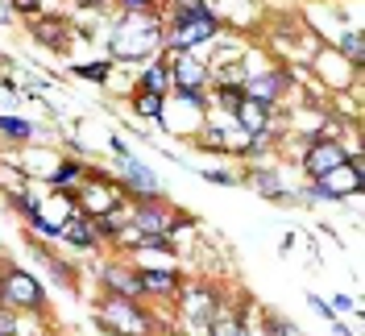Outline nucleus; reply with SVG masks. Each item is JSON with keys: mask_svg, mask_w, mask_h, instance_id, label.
I'll return each instance as SVG.
<instances>
[{"mask_svg": "<svg viewBox=\"0 0 365 336\" xmlns=\"http://www.w3.org/2000/svg\"><path fill=\"white\" fill-rule=\"evenodd\" d=\"M125 187H116V183L100 179V175H88V183L79 187V195H75V208L83 212V216H116L120 212V203H125Z\"/></svg>", "mask_w": 365, "mask_h": 336, "instance_id": "423d86ee", "label": "nucleus"}, {"mask_svg": "<svg viewBox=\"0 0 365 336\" xmlns=\"http://www.w3.org/2000/svg\"><path fill=\"white\" fill-rule=\"evenodd\" d=\"M287 332H291L287 320H270V315H266V336H287Z\"/></svg>", "mask_w": 365, "mask_h": 336, "instance_id": "a878e982", "label": "nucleus"}, {"mask_svg": "<svg viewBox=\"0 0 365 336\" xmlns=\"http://www.w3.org/2000/svg\"><path fill=\"white\" fill-rule=\"evenodd\" d=\"M162 104H166V96H154V91H137V112H141V116H162Z\"/></svg>", "mask_w": 365, "mask_h": 336, "instance_id": "4be33fe9", "label": "nucleus"}, {"mask_svg": "<svg viewBox=\"0 0 365 336\" xmlns=\"http://www.w3.org/2000/svg\"><path fill=\"white\" fill-rule=\"evenodd\" d=\"M341 54H349L353 67H365V34L361 29H353V34H344L341 38Z\"/></svg>", "mask_w": 365, "mask_h": 336, "instance_id": "dca6fc26", "label": "nucleus"}, {"mask_svg": "<svg viewBox=\"0 0 365 336\" xmlns=\"http://www.w3.org/2000/svg\"><path fill=\"white\" fill-rule=\"evenodd\" d=\"M200 175L212 183H237V175H225V170H200Z\"/></svg>", "mask_w": 365, "mask_h": 336, "instance_id": "c85d7f7f", "label": "nucleus"}, {"mask_svg": "<svg viewBox=\"0 0 365 336\" xmlns=\"http://www.w3.org/2000/svg\"><path fill=\"white\" fill-rule=\"evenodd\" d=\"M266 104H257V100H250V96H245V100H241V108L232 112V116H237V129H241V133H266V129H270V116H266Z\"/></svg>", "mask_w": 365, "mask_h": 336, "instance_id": "9b49d317", "label": "nucleus"}, {"mask_svg": "<svg viewBox=\"0 0 365 336\" xmlns=\"http://www.w3.org/2000/svg\"><path fill=\"white\" fill-rule=\"evenodd\" d=\"M79 179H88V166H83V162H63V166L50 175L54 187H67V183H79Z\"/></svg>", "mask_w": 365, "mask_h": 336, "instance_id": "6ab92c4d", "label": "nucleus"}, {"mask_svg": "<svg viewBox=\"0 0 365 336\" xmlns=\"http://www.w3.org/2000/svg\"><path fill=\"white\" fill-rule=\"evenodd\" d=\"M241 100H245V88H241V83H220V88H216V104L225 112H237Z\"/></svg>", "mask_w": 365, "mask_h": 336, "instance_id": "f3484780", "label": "nucleus"}, {"mask_svg": "<svg viewBox=\"0 0 365 336\" xmlns=\"http://www.w3.org/2000/svg\"><path fill=\"white\" fill-rule=\"evenodd\" d=\"M307 299H312V307H316L319 315H328V320H336V307H328V303H324L319 295H307Z\"/></svg>", "mask_w": 365, "mask_h": 336, "instance_id": "bb28decb", "label": "nucleus"}, {"mask_svg": "<svg viewBox=\"0 0 365 336\" xmlns=\"http://www.w3.org/2000/svg\"><path fill=\"white\" fill-rule=\"evenodd\" d=\"M96 320L104 324V332H113V336H150L154 332V320L141 312L133 299H125V295H108L100 303Z\"/></svg>", "mask_w": 365, "mask_h": 336, "instance_id": "7ed1b4c3", "label": "nucleus"}, {"mask_svg": "<svg viewBox=\"0 0 365 336\" xmlns=\"http://www.w3.org/2000/svg\"><path fill=\"white\" fill-rule=\"evenodd\" d=\"M361 187H365L361 158L349 154V162H344V166H336V170H328L324 179L312 183V187H307V195H312V200H349V195H357Z\"/></svg>", "mask_w": 365, "mask_h": 336, "instance_id": "39448f33", "label": "nucleus"}, {"mask_svg": "<svg viewBox=\"0 0 365 336\" xmlns=\"http://www.w3.org/2000/svg\"><path fill=\"white\" fill-rule=\"evenodd\" d=\"M137 91H154V96H166L170 91V63L162 58L154 67L141 71V79H137Z\"/></svg>", "mask_w": 365, "mask_h": 336, "instance_id": "2eb2a0df", "label": "nucleus"}, {"mask_svg": "<svg viewBox=\"0 0 365 336\" xmlns=\"http://www.w3.org/2000/svg\"><path fill=\"white\" fill-rule=\"evenodd\" d=\"M0 336H9V332H0Z\"/></svg>", "mask_w": 365, "mask_h": 336, "instance_id": "7c9ffc66", "label": "nucleus"}, {"mask_svg": "<svg viewBox=\"0 0 365 336\" xmlns=\"http://www.w3.org/2000/svg\"><path fill=\"white\" fill-rule=\"evenodd\" d=\"M207 336H245V320L241 315H220V320H212Z\"/></svg>", "mask_w": 365, "mask_h": 336, "instance_id": "aec40b11", "label": "nucleus"}, {"mask_svg": "<svg viewBox=\"0 0 365 336\" xmlns=\"http://www.w3.org/2000/svg\"><path fill=\"white\" fill-rule=\"evenodd\" d=\"M162 46L158 13H125V25L113 34V58H145Z\"/></svg>", "mask_w": 365, "mask_h": 336, "instance_id": "f03ea898", "label": "nucleus"}, {"mask_svg": "<svg viewBox=\"0 0 365 336\" xmlns=\"http://www.w3.org/2000/svg\"><path fill=\"white\" fill-rule=\"evenodd\" d=\"M38 4H42V0H13V9L25 13V17H34V13H38Z\"/></svg>", "mask_w": 365, "mask_h": 336, "instance_id": "cd10ccee", "label": "nucleus"}, {"mask_svg": "<svg viewBox=\"0 0 365 336\" xmlns=\"http://www.w3.org/2000/svg\"><path fill=\"white\" fill-rule=\"evenodd\" d=\"M344 162H349V150L341 146V137H312V146L303 150V175L316 183Z\"/></svg>", "mask_w": 365, "mask_h": 336, "instance_id": "0eeeda50", "label": "nucleus"}, {"mask_svg": "<svg viewBox=\"0 0 365 336\" xmlns=\"http://www.w3.org/2000/svg\"><path fill=\"white\" fill-rule=\"evenodd\" d=\"M46 266H50V274H54V278H58L63 287H75V270H71L67 262H58V258H50Z\"/></svg>", "mask_w": 365, "mask_h": 336, "instance_id": "b1692460", "label": "nucleus"}, {"mask_svg": "<svg viewBox=\"0 0 365 336\" xmlns=\"http://www.w3.org/2000/svg\"><path fill=\"white\" fill-rule=\"evenodd\" d=\"M0 21H9V9H0Z\"/></svg>", "mask_w": 365, "mask_h": 336, "instance_id": "c756f323", "label": "nucleus"}, {"mask_svg": "<svg viewBox=\"0 0 365 336\" xmlns=\"http://www.w3.org/2000/svg\"><path fill=\"white\" fill-rule=\"evenodd\" d=\"M220 34V21H216V13L207 9L204 0H195V4H175V13H170V34L162 38L166 50H195V46L212 42Z\"/></svg>", "mask_w": 365, "mask_h": 336, "instance_id": "f257e3e1", "label": "nucleus"}, {"mask_svg": "<svg viewBox=\"0 0 365 336\" xmlns=\"http://www.w3.org/2000/svg\"><path fill=\"white\" fill-rule=\"evenodd\" d=\"M0 133L9 137V141H29L34 125H29V121H21V116H0Z\"/></svg>", "mask_w": 365, "mask_h": 336, "instance_id": "a211bd4d", "label": "nucleus"}, {"mask_svg": "<svg viewBox=\"0 0 365 336\" xmlns=\"http://www.w3.org/2000/svg\"><path fill=\"white\" fill-rule=\"evenodd\" d=\"M287 83H291V75H287V71H262V75H253L250 83H241V88H245L250 100H257V104H266V108H270V104L282 100Z\"/></svg>", "mask_w": 365, "mask_h": 336, "instance_id": "9d476101", "label": "nucleus"}, {"mask_svg": "<svg viewBox=\"0 0 365 336\" xmlns=\"http://www.w3.org/2000/svg\"><path fill=\"white\" fill-rule=\"evenodd\" d=\"M96 278H100V287L108 295H125V299H137V295H141V278H137V270L125 266V262H104V266L96 270Z\"/></svg>", "mask_w": 365, "mask_h": 336, "instance_id": "6e6552de", "label": "nucleus"}, {"mask_svg": "<svg viewBox=\"0 0 365 336\" xmlns=\"http://www.w3.org/2000/svg\"><path fill=\"white\" fill-rule=\"evenodd\" d=\"M116 4H120L125 13H154V4H158V0H116Z\"/></svg>", "mask_w": 365, "mask_h": 336, "instance_id": "393cba45", "label": "nucleus"}, {"mask_svg": "<svg viewBox=\"0 0 365 336\" xmlns=\"http://www.w3.org/2000/svg\"><path fill=\"white\" fill-rule=\"evenodd\" d=\"M75 75H83V79H91V83H104L108 75H113V63L104 58V63H79V67H71Z\"/></svg>", "mask_w": 365, "mask_h": 336, "instance_id": "412c9836", "label": "nucleus"}, {"mask_svg": "<svg viewBox=\"0 0 365 336\" xmlns=\"http://www.w3.org/2000/svg\"><path fill=\"white\" fill-rule=\"evenodd\" d=\"M125 179H129V191H137V200L141 195H158V179L150 175V166L129 154H125Z\"/></svg>", "mask_w": 365, "mask_h": 336, "instance_id": "ddd939ff", "label": "nucleus"}, {"mask_svg": "<svg viewBox=\"0 0 365 336\" xmlns=\"http://www.w3.org/2000/svg\"><path fill=\"white\" fill-rule=\"evenodd\" d=\"M29 34H34V42L50 46V50H63V46L71 42L67 17H54V13H34V17H29Z\"/></svg>", "mask_w": 365, "mask_h": 336, "instance_id": "1a4fd4ad", "label": "nucleus"}, {"mask_svg": "<svg viewBox=\"0 0 365 336\" xmlns=\"http://www.w3.org/2000/svg\"><path fill=\"white\" fill-rule=\"evenodd\" d=\"M250 183L262 191V195H270V200H278V203H291V195L278 187V170H274V166H253V170H250Z\"/></svg>", "mask_w": 365, "mask_h": 336, "instance_id": "4468645a", "label": "nucleus"}, {"mask_svg": "<svg viewBox=\"0 0 365 336\" xmlns=\"http://www.w3.org/2000/svg\"><path fill=\"white\" fill-rule=\"evenodd\" d=\"M137 278H141V295H175L179 291V274L175 270H137Z\"/></svg>", "mask_w": 365, "mask_h": 336, "instance_id": "f8f14e48", "label": "nucleus"}, {"mask_svg": "<svg viewBox=\"0 0 365 336\" xmlns=\"http://www.w3.org/2000/svg\"><path fill=\"white\" fill-rule=\"evenodd\" d=\"M9 200H13V208H17V212H21L25 220H34V216H38V212H42V200H34V195H25V191H13V195H9Z\"/></svg>", "mask_w": 365, "mask_h": 336, "instance_id": "5701e85b", "label": "nucleus"}, {"mask_svg": "<svg viewBox=\"0 0 365 336\" xmlns=\"http://www.w3.org/2000/svg\"><path fill=\"white\" fill-rule=\"evenodd\" d=\"M0 303L13 312H38L46 303V291L25 266H9L0 270Z\"/></svg>", "mask_w": 365, "mask_h": 336, "instance_id": "20e7f679", "label": "nucleus"}]
</instances>
